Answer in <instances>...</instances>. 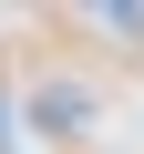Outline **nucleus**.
I'll return each mask as SVG.
<instances>
[{"label": "nucleus", "instance_id": "1", "mask_svg": "<svg viewBox=\"0 0 144 154\" xmlns=\"http://www.w3.org/2000/svg\"><path fill=\"white\" fill-rule=\"evenodd\" d=\"M31 123H41V134H83V123H93V93H83V82H41V93H31Z\"/></svg>", "mask_w": 144, "mask_h": 154}]
</instances>
